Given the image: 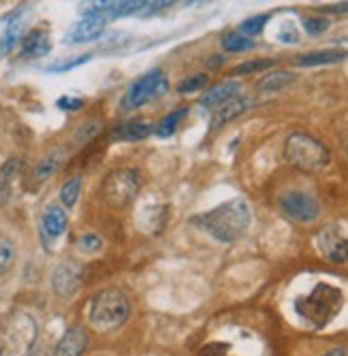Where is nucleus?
Returning <instances> with one entry per match:
<instances>
[{
  "mask_svg": "<svg viewBox=\"0 0 348 356\" xmlns=\"http://www.w3.org/2000/svg\"><path fill=\"white\" fill-rule=\"evenodd\" d=\"M252 222V209L246 199L237 197L193 218V224L220 243L239 241Z\"/></svg>",
  "mask_w": 348,
  "mask_h": 356,
  "instance_id": "f257e3e1",
  "label": "nucleus"
},
{
  "mask_svg": "<svg viewBox=\"0 0 348 356\" xmlns=\"http://www.w3.org/2000/svg\"><path fill=\"white\" fill-rule=\"evenodd\" d=\"M131 316V301L120 288H103L90 301L88 322L94 331L109 333L120 329Z\"/></svg>",
  "mask_w": 348,
  "mask_h": 356,
  "instance_id": "f03ea898",
  "label": "nucleus"
},
{
  "mask_svg": "<svg viewBox=\"0 0 348 356\" xmlns=\"http://www.w3.org/2000/svg\"><path fill=\"white\" fill-rule=\"evenodd\" d=\"M39 337L35 318L15 309L0 320V356H30Z\"/></svg>",
  "mask_w": 348,
  "mask_h": 356,
  "instance_id": "7ed1b4c3",
  "label": "nucleus"
},
{
  "mask_svg": "<svg viewBox=\"0 0 348 356\" xmlns=\"http://www.w3.org/2000/svg\"><path fill=\"white\" fill-rule=\"evenodd\" d=\"M342 290L331 284H319L306 297L295 301V309L301 318H306L312 327L323 329L338 316L342 307Z\"/></svg>",
  "mask_w": 348,
  "mask_h": 356,
  "instance_id": "20e7f679",
  "label": "nucleus"
},
{
  "mask_svg": "<svg viewBox=\"0 0 348 356\" xmlns=\"http://www.w3.org/2000/svg\"><path fill=\"white\" fill-rule=\"evenodd\" d=\"M284 160L301 173H321L327 169L331 154L319 139L306 133H293L284 143Z\"/></svg>",
  "mask_w": 348,
  "mask_h": 356,
  "instance_id": "39448f33",
  "label": "nucleus"
},
{
  "mask_svg": "<svg viewBox=\"0 0 348 356\" xmlns=\"http://www.w3.org/2000/svg\"><path fill=\"white\" fill-rule=\"evenodd\" d=\"M139 188H141V179L135 169H116L107 173L101 194L109 207L126 209L135 201Z\"/></svg>",
  "mask_w": 348,
  "mask_h": 356,
  "instance_id": "423d86ee",
  "label": "nucleus"
},
{
  "mask_svg": "<svg viewBox=\"0 0 348 356\" xmlns=\"http://www.w3.org/2000/svg\"><path fill=\"white\" fill-rule=\"evenodd\" d=\"M169 90V83H167V77L163 75V71H150L145 73L143 77H139L137 81H133L129 86V90L124 92L122 101H120V109L122 111H133V109H139L156 99H161V96Z\"/></svg>",
  "mask_w": 348,
  "mask_h": 356,
  "instance_id": "0eeeda50",
  "label": "nucleus"
},
{
  "mask_svg": "<svg viewBox=\"0 0 348 356\" xmlns=\"http://www.w3.org/2000/svg\"><path fill=\"white\" fill-rule=\"evenodd\" d=\"M280 209L284 211V216H289L291 220L301 224H310L321 216V203L312 194L301 190L284 192L280 197Z\"/></svg>",
  "mask_w": 348,
  "mask_h": 356,
  "instance_id": "6e6552de",
  "label": "nucleus"
},
{
  "mask_svg": "<svg viewBox=\"0 0 348 356\" xmlns=\"http://www.w3.org/2000/svg\"><path fill=\"white\" fill-rule=\"evenodd\" d=\"M316 245H319V252L329 263H335V265L348 263V235L342 233L340 226L335 224L325 226L319 233V237H316Z\"/></svg>",
  "mask_w": 348,
  "mask_h": 356,
  "instance_id": "1a4fd4ad",
  "label": "nucleus"
},
{
  "mask_svg": "<svg viewBox=\"0 0 348 356\" xmlns=\"http://www.w3.org/2000/svg\"><path fill=\"white\" fill-rule=\"evenodd\" d=\"M26 15H28V7L22 5L11 13H7L5 17H0V56L9 54L22 41Z\"/></svg>",
  "mask_w": 348,
  "mask_h": 356,
  "instance_id": "9d476101",
  "label": "nucleus"
},
{
  "mask_svg": "<svg viewBox=\"0 0 348 356\" xmlns=\"http://www.w3.org/2000/svg\"><path fill=\"white\" fill-rule=\"evenodd\" d=\"M81 284V271L73 263H62L56 267L52 275V288L58 297H73L77 293V288Z\"/></svg>",
  "mask_w": 348,
  "mask_h": 356,
  "instance_id": "9b49d317",
  "label": "nucleus"
},
{
  "mask_svg": "<svg viewBox=\"0 0 348 356\" xmlns=\"http://www.w3.org/2000/svg\"><path fill=\"white\" fill-rule=\"evenodd\" d=\"M107 28V19L99 17V15H88V17H81L69 32H67V43H88V41H94L99 39Z\"/></svg>",
  "mask_w": 348,
  "mask_h": 356,
  "instance_id": "f8f14e48",
  "label": "nucleus"
},
{
  "mask_svg": "<svg viewBox=\"0 0 348 356\" xmlns=\"http://www.w3.org/2000/svg\"><path fill=\"white\" fill-rule=\"evenodd\" d=\"M239 92H242V83L235 81V79H229V81H223V83L214 86L209 92H205L199 99V103H201V107L218 109V107H223L225 103H229V101L237 99V96H242Z\"/></svg>",
  "mask_w": 348,
  "mask_h": 356,
  "instance_id": "ddd939ff",
  "label": "nucleus"
},
{
  "mask_svg": "<svg viewBox=\"0 0 348 356\" xmlns=\"http://www.w3.org/2000/svg\"><path fill=\"white\" fill-rule=\"evenodd\" d=\"M88 343H90L88 331L81 327H73L56 343L54 356H84V352L88 350Z\"/></svg>",
  "mask_w": 348,
  "mask_h": 356,
  "instance_id": "4468645a",
  "label": "nucleus"
},
{
  "mask_svg": "<svg viewBox=\"0 0 348 356\" xmlns=\"http://www.w3.org/2000/svg\"><path fill=\"white\" fill-rule=\"evenodd\" d=\"M49 49H52V41L45 28H33L22 39V54L26 58H43L49 54Z\"/></svg>",
  "mask_w": 348,
  "mask_h": 356,
  "instance_id": "2eb2a0df",
  "label": "nucleus"
},
{
  "mask_svg": "<svg viewBox=\"0 0 348 356\" xmlns=\"http://www.w3.org/2000/svg\"><path fill=\"white\" fill-rule=\"evenodd\" d=\"M41 226H43L45 237L58 239L62 233L67 231V226H69V216H67V211L62 209L60 205H49V207L43 211Z\"/></svg>",
  "mask_w": 348,
  "mask_h": 356,
  "instance_id": "dca6fc26",
  "label": "nucleus"
},
{
  "mask_svg": "<svg viewBox=\"0 0 348 356\" xmlns=\"http://www.w3.org/2000/svg\"><path fill=\"white\" fill-rule=\"evenodd\" d=\"M250 105H252L250 99H246V96H237V99L225 103L223 107H218L214 118H212V131H216V128L225 126L227 122H231V120L239 118L242 113H246L250 109Z\"/></svg>",
  "mask_w": 348,
  "mask_h": 356,
  "instance_id": "f3484780",
  "label": "nucleus"
},
{
  "mask_svg": "<svg viewBox=\"0 0 348 356\" xmlns=\"http://www.w3.org/2000/svg\"><path fill=\"white\" fill-rule=\"evenodd\" d=\"M65 158H67V152L65 149H52L49 154H45L41 160H39V165L35 167V173H33V177H35V181L37 184H43V181H47L49 177H54L56 173H58V169L62 167V163H65Z\"/></svg>",
  "mask_w": 348,
  "mask_h": 356,
  "instance_id": "a211bd4d",
  "label": "nucleus"
},
{
  "mask_svg": "<svg viewBox=\"0 0 348 356\" xmlns=\"http://www.w3.org/2000/svg\"><path fill=\"white\" fill-rule=\"evenodd\" d=\"M152 133H154V126L150 122L135 120V122H126V124L118 126L111 139L113 141H141V139H148Z\"/></svg>",
  "mask_w": 348,
  "mask_h": 356,
  "instance_id": "6ab92c4d",
  "label": "nucleus"
},
{
  "mask_svg": "<svg viewBox=\"0 0 348 356\" xmlns=\"http://www.w3.org/2000/svg\"><path fill=\"white\" fill-rule=\"evenodd\" d=\"M348 56L346 49H321V51H310L303 56H297L295 64L297 67H321V64H333Z\"/></svg>",
  "mask_w": 348,
  "mask_h": 356,
  "instance_id": "aec40b11",
  "label": "nucleus"
},
{
  "mask_svg": "<svg viewBox=\"0 0 348 356\" xmlns=\"http://www.w3.org/2000/svg\"><path fill=\"white\" fill-rule=\"evenodd\" d=\"M103 128H105V124L99 118H92L88 122H84L73 135V145H86V143L94 141L103 133Z\"/></svg>",
  "mask_w": 348,
  "mask_h": 356,
  "instance_id": "412c9836",
  "label": "nucleus"
},
{
  "mask_svg": "<svg viewBox=\"0 0 348 356\" xmlns=\"http://www.w3.org/2000/svg\"><path fill=\"white\" fill-rule=\"evenodd\" d=\"M295 81V75L293 73H287V71H276V73H269V75H263L257 83V90L259 92H278L282 88H287L289 83Z\"/></svg>",
  "mask_w": 348,
  "mask_h": 356,
  "instance_id": "4be33fe9",
  "label": "nucleus"
},
{
  "mask_svg": "<svg viewBox=\"0 0 348 356\" xmlns=\"http://www.w3.org/2000/svg\"><path fill=\"white\" fill-rule=\"evenodd\" d=\"M186 113H188L186 107L173 109L171 113H167L161 122H158V124L154 126V133H156L158 137H171V135L177 131V126L182 124V120L186 118Z\"/></svg>",
  "mask_w": 348,
  "mask_h": 356,
  "instance_id": "5701e85b",
  "label": "nucleus"
},
{
  "mask_svg": "<svg viewBox=\"0 0 348 356\" xmlns=\"http://www.w3.org/2000/svg\"><path fill=\"white\" fill-rule=\"evenodd\" d=\"M81 177H71L65 186L60 188V203L65 207H73L79 199V192H81Z\"/></svg>",
  "mask_w": 348,
  "mask_h": 356,
  "instance_id": "b1692460",
  "label": "nucleus"
},
{
  "mask_svg": "<svg viewBox=\"0 0 348 356\" xmlns=\"http://www.w3.org/2000/svg\"><path fill=\"white\" fill-rule=\"evenodd\" d=\"M15 261V245L13 241L0 233V273H7L13 267Z\"/></svg>",
  "mask_w": 348,
  "mask_h": 356,
  "instance_id": "393cba45",
  "label": "nucleus"
},
{
  "mask_svg": "<svg viewBox=\"0 0 348 356\" xmlns=\"http://www.w3.org/2000/svg\"><path fill=\"white\" fill-rule=\"evenodd\" d=\"M223 47H225L227 51L237 54V51H248V49H252V47H255V41L248 39V37H244V35H239V32H229V35L223 39Z\"/></svg>",
  "mask_w": 348,
  "mask_h": 356,
  "instance_id": "a878e982",
  "label": "nucleus"
},
{
  "mask_svg": "<svg viewBox=\"0 0 348 356\" xmlns=\"http://www.w3.org/2000/svg\"><path fill=\"white\" fill-rule=\"evenodd\" d=\"M19 171H22V158H9L7 163L0 167V188H11Z\"/></svg>",
  "mask_w": 348,
  "mask_h": 356,
  "instance_id": "bb28decb",
  "label": "nucleus"
},
{
  "mask_svg": "<svg viewBox=\"0 0 348 356\" xmlns=\"http://www.w3.org/2000/svg\"><path fill=\"white\" fill-rule=\"evenodd\" d=\"M267 22H269V15H255V17H248L246 22H242L239 30H242V35H244V37L250 39V37L261 35Z\"/></svg>",
  "mask_w": 348,
  "mask_h": 356,
  "instance_id": "cd10ccee",
  "label": "nucleus"
},
{
  "mask_svg": "<svg viewBox=\"0 0 348 356\" xmlns=\"http://www.w3.org/2000/svg\"><path fill=\"white\" fill-rule=\"evenodd\" d=\"M207 83H209V77H207V75H203V73H199V75H193V77H188V79L180 81V86H177V92H180V94L199 92V90H203Z\"/></svg>",
  "mask_w": 348,
  "mask_h": 356,
  "instance_id": "c85d7f7f",
  "label": "nucleus"
},
{
  "mask_svg": "<svg viewBox=\"0 0 348 356\" xmlns=\"http://www.w3.org/2000/svg\"><path fill=\"white\" fill-rule=\"evenodd\" d=\"M274 67V60H250V62H244L239 67H235V75H250V73H259V71H265Z\"/></svg>",
  "mask_w": 348,
  "mask_h": 356,
  "instance_id": "c756f323",
  "label": "nucleus"
},
{
  "mask_svg": "<svg viewBox=\"0 0 348 356\" xmlns=\"http://www.w3.org/2000/svg\"><path fill=\"white\" fill-rule=\"evenodd\" d=\"M90 58H92L90 54H84V56H75L73 60H67V62H56V64H52V67H47V73H67V71L79 67V64L88 62Z\"/></svg>",
  "mask_w": 348,
  "mask_h": 356,
  "instance_id": "7c9ffc66",
  "label": "nucleus"
},
{
  "mask_svg": "<svg viewBox=\"0 0 348 356\" xmlns=\"http://www.w3.org/2000/svg\"><path fill=\"white\" fill-rule=\"evenodd\" d=\"M77 248H79L81 252H86V254H97V252L103 250V239H101L99 235H92V233H90V235L79 237Z\"/></svg>",
  "mask_w": 348,
  "mask_h": 356,
  "instance_id": "2f4dec72",
  "label": "nucleus"
},
{
  "mask_svg": "<svg viewBox=\"0 0 348 356\" xmlns=\"http://www.w3.org/2000/svg\"><path fill=\"white\" fill-rule=\"evenodd\" d=\"M303 28L308 30V35H321V32H325L329 28V19H325V17H306Z\"/></svg>",
  "mask_w": 348,
  "mask_h": 356,
  "instance_id": "473e14b6",
  "label": "nucleus"
},
{
  "mask_svg": "<svg viewBox=\"0 0 348 356\" xmlns=\"http://www.w3.org/2000/svg\"><path fill=\"white\" fill-rule=\"evenodd\" d=\"M58 107L65 111H79L84 107V101L73 99V96H62V99H58Z\"/></svg>",
  "mask_w": 348,
  "mask_h": 356,
  "instance_id": "72a5a7b5",
  "label": "nucleus"
},
{
  "mask_svg": "<svg viewBox=\"0 0 348 356\" xmlns=\"http://www.w3.org/2000/svg\"><path fill=\"white\" fill-rule=\"evenodd\" d=\"M229 352V343H209L203 348L201 356H225Z\"/></svg>",
  "mask_w": 348,
  "mask_h": 356,
  "instance_id": "f704fd0d",
  "label": "nucleus"
},
{
  "mask_svg": "<svg viewBox=\"0 0 348 356\" xmlns=\"http://www.w3.org/2000/svg\"><path fill=\"white\" fill-rule=\"evenodd\" d=\"M319 11H323V13H348V3H340V5H325V7H319Z\"/></svg>",
  "mask_w": 348,
  "mask_h": 356,
  "instance_id": "c9c22d12",
  "label": "nucleus"
},
{
  "mask_svg": "<svg viewBox=\"0 0 348 356\" xmlns=\"http://www.w3.org/2000/svg\"><path fill=\"white\" fill-rule=\"evenodd\" d=\"M280 39H282L284 43H297V32H295L293 28L287 26V30H282V32H280Z\"/></svg>",
  "mask_w": 348,
  "mask_h": 356,
  "instance_id": "e433bc0d",
  "label": "nucleus"
},
{
  "mask_svg": "<svg viewBox=\"0 0 348 356\" xmlns=\"http://www.w3.org/2000/svg\"><path fill=\"white\" fill-rule=\"evenodd\" d=\"M346 352H344V348H338V350H331V352H327L325 356H344Z\"/></svg>",
  "mask_w": 348,
  "mask_h": 356,
  "instance_id": "4c0bfd02",
  "label": "nucleus"
}]
</instances>
